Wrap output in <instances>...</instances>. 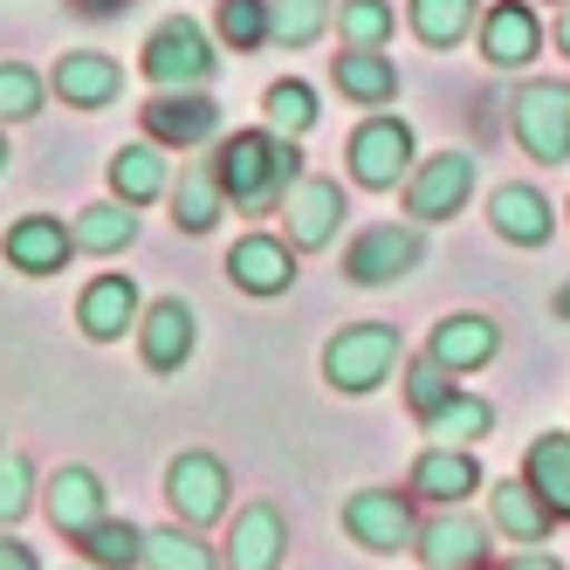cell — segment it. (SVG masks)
<instances>
[{
  "mask_svg": "<svg viewBox=\"0 0 570 570\" xmlns=\"http://www.w3.org/2000/svg\"><path fill=\"white\" fill-rule=\"evenodd\" d=\"M214 179L240 214H275L303 186V151L296 138H275V131H234L214 151Z\"/></svg>",
  "mask_w": 570,
  "mask_h": 570,
  "instance_id": "cell-1",
  "label": "cell"
},
{
  "mask_svg": "<svg viewBox=\"0 0 570 570\" xmlns=\"http://www.w3.org/2000/svg\"><path fill=\"white\" fill-rule=\"evenodd\" d=\"M392 372H399V331L392 323H344V331L323 344V379L344 399L379 392Z\"/></svg>",
  "mask_w": 570,
  "mask_h": 570,
  "instance_id": "cell-2",
  "label": "cell"
},
{
  "mask_svg": "<svg viewBox=\"0 0 570 570\" xmlns=\"http://www.w3.org/2000/svg\"><path fill=\"white\" fill-rule=\"evenodd\" d=\"M145 76L158 90H199L214 76V42H207V28L173 14V21H158L145 35Z\"/></svg>",
  "mask_w": 570,
  "mask_h": 570,
  "instance_id": "cell-3",
  "label": "cell"
},
{
  "mask_svg": "<svg viewBox=\"0 0 570 570\" xmlns=\"http://www.w3.org/2000/svg\"><path fill=\"white\" fill-rule=\"evenodd\" d=\"M227 495H234V481H227V461L207 454V446H193V454H179L166 468V502L186 529H214L227 515Z\"/></svg>",
  "mask_w": 570,
  "mask_h": 570,
  "instance_id": "cell-4",
  "label": "cell"
},
{
  "mask_svg": "<svg viewBox=\"0 0 570 570\" xmlns=\"http://www.w3.org/2000/svg\"><path fill=\"white\" fill-rule=\"evenodd\" d=\"M509 110H515V145L537 166H563L570 158V83H522Z\"/></svg>",
  "mask_w": 570,
  "mask_h": 570,
  "instance_id": "cell-5",
  "label": "cell"
},
{
  "mask_svg": "<svg viewBox=\"0 0 570 570\" xmlns=\"http://www.w3.org/2000/svg\"><path fill=\"white\" fill-rule=\"evenodd\" d=\"M413 125L405 117H364L351 131V179L372 186V193H392L399 179H413Z\"/></svg>",
  "mask_w": 570,
  "mask_h": 570,
  "instance_id": "cell-6",
  "label": "cell"
},
{
  "mask_svg": "<svg viewBox=\"0 0 570 570\" xmlns=\"http://www.w3.org/2000/svg\"><path fill=\"white\" fill-rule=\"evenodd\" d=\"M344 529H351V543L372 550V557H399V550L420 543L413 502H405L399 488H357V495L344 502Z\"/></svg>",
  "mask_w": 570,
  "mask_h": 570,
  "instance_id": "cell-7",
  "label": "cell"
},
{
  "mask_svg": "<svg viewBox=\"0 0 570 570\" xmlns=\"http://www.w3.org/2000/svg\"><path fill=\"white\" fill-rule=\"evenodd\" d=\"M426 262V234L420 227H364L344 248V275L357 289H385V282H405Z\"/></svg>",
  "mask_w": 570,
  "mask_h": 570,
  "instance_id": "cell-8",
  "label": "cell"
},
{
  "mask_svg": "<svg viewBox=\"0 0 570 570\" xmlns=\"http://www.w3.org/2000/svg\"><path fill=\"white\" fill-rule=\"evenodd\" d=\"M474 193V158L468 151H433L405 179V214L413 220H454Z\"/></svg>",
  "mask_w": 570,
  "mask_h": 570,
  "instance_id": "cell-9",
  "label": "cell"
},
{
  "mask_svg": "<svg viewBox=\"0 0 570 570\" xmlns=\"http://www.w3.org/2000/svg\"><path fill=\"white\" fill-rule=\"evenodd\" d=\"M282 220H289V248L296 255H316V248H331L337 240V227L351 220V207H344V186L337 179H303L289 199H282Z\"/></svg>",
  "mask_w": 570,
  "mask_h": 570,
  "instance_id": "cell-10",
  "label": "cell"
},
{
  "mask_svg": "<svg viewBox=\"0 0 570 570\" xmlns=\"http://www.w3.org/2000/svg\"><path fill=\"white\" fill-rule=\"evenodd\" d=\"M145 131L166 151H193V145H207L220 131V104L207 90H158L145 104Z\"/></svg>",
  "mask_w": 570,
  "mask_h": 570,
  "instance_id": "cell-11",
  "label": "cell"
},
{
  "mask_svg": "<svg viewBox=\"0 0 570 570\" xmlns=\"http://www.w3.org/2000/svg\"><path fill=\"white\" fill-rule=\"evenodd\" d=\"M193 344H199V316H193V303L158 296V303L138 316V351H145V372L173 379L179 364L193 357Z\"/></svg>",
  "mask_w": 570,
  "mask_h": 570,
  "instance_id": "cell-12",
  "label": "cell"
},
{
  "mask_svg": "<svg viewBox=\"0 0 570 570\" xmlns=\"http://www.w3.org/2000/svg\"><path fill=\"white\" fill-rule=\"evenodd\" d=\"M495 351H502V323H495V316H474V309L440 316V323H433V344H426V357L446 364L454 379L481 372V364H495Z\"/></svg>",
  "mask_w": 570,
  "mask_h": 570,
  "instance_id": "cell-13",
  "label": "cell"
},
{
  "mask_svg": "<svg viewBox=\"0 0 570 570\" xmlns=\"http://www.w3.org/2000/svg\"><path fill=\"white\" fill-rule=\"evenodd\" d=\"M282 550H289V522H282L275 502H248L220 543L227 570H282Z\"/></svg>",
  "mask_w": 570,
  "mask_h": 570,
  "instance_id": "cell-14",
  "label": "cell"
},
{
  "mask_svg": "<svg viewBox=\"0 0 570 570\" xmlns=\"http://www.w3.org/2000/svg\"><path fill=\"white\" fill-rule=\"evenodd\" d=\"M227 275H234V289H248V296H282L296 282V248L282 234H240L227 248Z\"/></svg>",
  "mask_w": 570,
  "mask_h": 570,
  "instance_id": "cell-15",
  "label": "cell"
},
{
  "mask_svg": "<svg viewBox=\"0 0 570 570\" xmlns=\"http://www.w3.org/2000/svg\"><path fill=\"white\" fill-rule=\"evenodd\" d=\"M413 557H420L426 570H481V557H488V529H481L468 509H440V515L420 529Z\"/></svg>",
  "mask_w": 570,
  "mask_h": 570,
  "instance_id": "cell-16",
  "label": "cell"
},
{
  "mask_svg": "<svg viewBox=\"0 0 570 570\" xmlns=\"http://www.w3.org/2000/svg\"><path fill=\"white\" fill-rule=\"evenodd\" d=\"M543 49V28H537V8L529 0H495L481 14V56L495 69H529Z\"/></svg>",
  "mask_w": 570,
  "mask_h": 570,
  "instance_id": "cell-17",
  "label": "cell"
},
{
  "mask_svg": "<svg viewBox=\"0 0 570 570\" xmlns=\"http://www.w3.org/2000/svg\"><path fill=\"white\" fill-rule=\"evenodd\" d=\"M42 509H49V522L62 529L69 543H83L90 529L110 515V495H104V481H97V468H62L56 481H49V495H42Z\"/></svg>",
  "mask_w": 570,
  "mask_h": 570,
  "instance_id": "cell-18",
  "label": "cell"
},
{
  "mask_svg": "<svg viewBox=\"0 0 570 570\" xmlns=\"http://www.w3.org/2000/svg\"><path fill=\"white\" fill-rule=\"evenodd\" d=\"M56 97L69 110H104V104L125 97V69H117L104 49H69L56 62Z\"/></svg>",
  "mask_w": 570,
  "mask_h": 570,
  "instance_id": "cell-19",
  "label": "cell"
},
{
  "mask_svg": "<svg viewBox=\"0 0 570 570\" xmlns=\"http://www.w3.org/2000/svg\"><path fill=\"white\" fill-rule=\"evenodd\" d=\"M138 282L131 275H97L83 289V309H76V323H83L90 344H117L125 331H138Z\"/></svg>",
  "mask_w": 570,
  "mask_h": 570,
  "instance_id": "cell-20",
  "label": "cell"
},
{
  "mask_svg": "<svg viewBox=\"0 0 570 570\" xmlns=\"http://www.w3.org/2000/svg\"><path fill=\"white\" fill-rule=\"evenodd\" d=\"M76 248V234L56 220V214H28L8 227V240H0V255L14 262V275H56Z\"/></svg>",
  "mask_w": 570,
  "mask_h": 570,
  "instance_id": "cell-21",
  "label": "cell"
},
{
  "mask_svg": "<svg viewBox=\"0 0 570 570\" xmlns=\"http://www.w3.org/2000/svg\"><path fill=\"white\" fill-rule=\"evenodd\" d=\"M474 488H481V461L468 454V446H426V454L413 461V495H426L440 509H461Z\"/></svg>",
  "mask_w": 570,
  "mask_h": 570,
  "instance_id": "cell-22",
  "label": "cell"
},
{
  "mask_svg": "<svg viewBox=\"0 0 570 570\" xmlns=\"http://www.w3.org/2000/svg\"><path fill=\"white\" fill-rule=\"evenodd\" d=\"M488 220H495V234L515 240V248H543V240L557 234V214H550V199L537 186H495Z\"/></svg>",
  "mask_w": 570,
  "mask_h": 570,
  "instance_id": "cell-23",
  "label": "cell"
},
{
  "mask_svg": "<svg viewBox=\"0 0 570 570\" xmlns=\"http://www.w3.org/2000/svg\"><path fill=\"white\" fill-rule=\"evenodd\" d=\"M488 515H495V529H502L509 543H522V550H537L550 529H557V509L529 481H502L495 495H488Z\"/></svg>",
  "mask_w": 570,
  "mask_h": 570,
  "instance_id": "cell-24",
  "label": "cell"
},
{
  "mask_svg": "<svg viewBox=\"0 0 570 570\" xmlns=\"http://www.w3.org/2000/svg\"><path fill=\"white\" fill-rule=\"evenodd\" d=\"M331 83H337L351 104H364V110H385V104L399 97V62L379 56V49H344V56L331 62Z\"/></svg>",
  "mask_w": 570,
  "mask_h": 570,
  "instance_id": "cell-25",
  "label": "cell"
},
{
  "mask_svg": "<svg viewBox=\"0 0 570 570\" xmlns=\"http://www.w3.org/2000/svg\"><path fill=\"white\" fill-rule=\"evenodd\" d=\"M110 186L125 207H145V199H166L173 193V166H166V145H125L110 158Z\"/></svg>",
  "mask_w": 570,
  "mask_h": 570,
  "instance_id": "cell-26",
  "label": "cell"
},
{
  "mask_svg": "<svg viewBox=\"0 0 570 570\" xmlns=\"http://www.w3.org/2000/svg\"><path fill=\"white\" fill-rule=\"evenodd\" d=\"M522 481L557 509V522H570V433H537V440H529Z\"/></svg>",
  "mask_w": 570,
  "mask_h": 570,
  "instance_id": "cell-27",
  "label": "cell"
},
{
  "mask_svg": "<svg viewBox=\"0 0 570 570\" xmlns=\"http://www.w3.org/2000/svg\"><path fill=\"white\" fill-rule=\"evenodd\" d=\"M227 557L199 537L186 522H166V529H145V570H220Z\"/></svg>",
  "mask_w": 570,
  "mask_h": 570,
  "instance_id": "cell-28",
  "label": "cell"
},
{
  "mask_svg": "<svg viewBox=\"0 0 570 570\" xmlns=\"http://www.w3.org/2000/svg\"><path fill=\"white\" fill-rule=\"evenodd\" d=\"M76 248L83 255H125L138 240V207H125V199H104V207H83L76 214Z\"/></svg>",
  "mask_w": 570,
  "mask_h": 570,
  "instance_id": "cell-29",
  "label": "cell"
},
{
  "mask_svg": "<svg viewBox=\"0 0 570 570\" xmlns=\"http://www.w3.org/2000/svg\"><path fill=\"white\" fill-rule=\"evenodd\" d=\"M481 28V8L474 0H413V35L426 49H454Z\"/></svg>",
  "mask_w": 570,
  "mask_h": 570,
  "instance_id": "cell-30",
  "label": "cell"
},
{
  "mask_svg": "<svg viewBox=\"0 0 570 570\" xmlns=\"http://www.w3.org/2000/svg\"><path fill=\"white\" fill-rule=\"evenodd\" d=\"M220 207H227V193H220L214 166H193V173H179V186H173V220H179L186 234H207V227L220 220Z\"/></svg>",
  "mask_w": 570,
  "mask_h": 570,
  "instance_id": "cell-31",
  "label": "cell"
},
{
  "mask_svg": "<svg viewBox=\"0 0 570 570\" xmlns=\"http://www.w3.org/2000/svg\"><path fill=\"white\" fill-rule=\"evenodd\" d=\"M214 35L234 56H248V49L275 42V8H268V0H220V8H214Z\"/></svg>",
  "mask_w": 570,
  "mask_h": 570,
  "instance_id": "cell-32",
  "label": "cell"
},
{
  "mask_svg": "<svg viewBox=\"0 0 570 570\" xmlns=\"http://www.w3.org/2000/svg\"><path fill=\"white\" fill-rule=\"evenodd\" d=\"M488 426H495V405L474 399V392H454V399H446L440 413L426 420L433 446H468V440H488Z\"/></svg>",
  "mask_w": 570,
  "mask_h": 570,
  "instance_id": "cell-33",
  "label": "cell"
},
{
  "mask_svg": "<svg viewBox=\"0 0 570 570\" xmlns=\"http://www.w3.org/2000/svg\"><path fill=\"white\" fill-rule=\"evenodd\" d=\"M83 557H90L97 570H138V563H145V529L125 522V515H104L90 537H83Z\"/></svg>",
  "mask_w": 570,
  "mask_h": 570,
  "instance_id": "cell-34",
  "label": "cell"
},
{
  "mask_svg": "<svg viewBox=\"0 0 570 570\" xmlns=\"http://www.w3.org/2000/svg\"><path fill=\"white\" fill-rule=\"evenodd\" d=\"M268 131L275 138H303L309 125H316V90L309 83H296V76H289V83H268Z\"/></svg>",
  "mask_w": 570,
  "mask_h": 570,
  "instance_id": "cell-35",
  "label": "cell"
},
{
  "mask_svg": "<svg viewBox=\"0 0 570 570\" xmlns=\"http://www.w3.org/2000/svg\"><path fill=\"white\" fill-rule=\"evenodd\" d=\"M275 8V42L282 49H309L331 28V0H268Z\"/></svg>",
  "mask_w": 570,
  "mask_h": 570,
  "instance_id": "cell-36",
  "label": "cell"
},
{
  "mask_svg": "<svg viewBox=\"0 0 570 570\" xmlns=\"http://www.w3.org/2000/svg\"><path fill=\"white\" fill-rule=\"evenodd\" d=\"M28 509H35V461L0 446V529H14Z\"/></svg>",
  "mask_w": 570,
  "mask_h": 570,
  "instance_id": "cell-37",
  "label": "cell"
},
{
  "mask_svg": "<svg viewBox=\"0 0 570 570\" xmlns=\"http://www.w3.org/2000/svg\"><path fill=\"white\" fill-rule=\"evenodd\" d=\"M461 385H454V372L446 364H433V357H420V364H405V399H413V413H420V426L440 413L446 399H454Z\"/></svg>",
  "mask_w": 570,
  "mask_h": 570,
  "instance_id": "cell-38",
  "label": "cell"
},
{
  "mask_svg": "<svg viewBox=\"0 0 570 570\" xmlns=\"http://www.w3.org/2000/svg\"><path fill=\"white\" fill-rule=\"evenodd\" d=\"M42 76H35L28 62H0V125H21V117L42 110Z\"/></svg>",
  "mask_w": 570,
  "mask_h": 570,
  "instance_id": "cell-39",
  "label": "cell"
},
{
  "mask_svg": "<svg viewBox=\"0 0 570 570\" xmlns=\"http://www.w3.org/2000/svg\"><path fill=\"white\" fill-rule=\"evenodd\" d=\"M344 49H385V35H392V8L385 0H344Z\"/></svg>",
  "mask_w": 570,
  "mask_h": 570,
  "instance_id": "cell-40",
  "label": "cell"
},
{
  "mask_svg": "<svg viewBox=\"0 0 570 570\" xmlns=\"http://www.w3.org/2000/svg\"><path fill=\"white\" fill-rule=\"evenodd\" d=\"M0 570H42V563H35V550L14 537V529H0Z\"/></svg>",
  "mask_w": 570,
  "mask_h": 570,
  "instance_id": "cell-41",
  "label": "cell"
},
{
  "mask_svg": "<svg viewBox=\"0 0 570 570\" xmlns=\"http://www.w3.org/2000/svg\"><path fill=\"white\" fill-rule=\"evenodd\" d=\"M502 570H563L557 557H543V550H522V557H509Z\"/></svg>",
  "mask_w": 570,
  "mask_h": 570,
  "instance_id": "cell-42",
  "label": "cell"
},
{
  "mask_svg": "<svg viewBox=\"0 0 570 570\" xmlns=\"http://www.w3.org/2000/svg\"><path fill=\"white\" fill-rule=\"evenodd\" d=\"M76 8H83V14H117V0H76ZM125 8H131V0H125Z\"/></svg>",
  "mask_w": 570,
  "mask_h": 570,
  "instance_id": "cell-43",
  "label": "cell"
},
{
  "mask_svg": "<svg viewBox=\"0 0 570 570\" xmlns=\"http://www.w3.org/2000/svg\"><path fill=\"white\" fill-rule=\"evenodd\" d=\"M557 49L570 56V8H563V21H557Z\"/></svg>",
  "mask_w": 570,
  "mask_h": 570,
  "instance_id": "cell-44",
  "label": "cell"
},
{
  "mask_svg": "<svg viewBox=\"0 0 570 570\" xmlns=\"http://www.w3.org/2000/svg\"><path fill=\"white\" fill-rule=\"evenodd\" d=\"M550 309H557V316L570 323V282H563V289H557V303H550Z\"/></svg>",
  "mask_w": 570,
  "mask_h": 570,
  "instance_id": "cell-45",
  "label": "cell"
},
{
  "mask_svg": "<svg viewBox=\"0 0 570 570\" xmlns=\"http://www.w3.org/2000/svg\"><path fill=\"white\" fill-rule=\"evenodd\" d=\"M0 166H8V138H0Z\"/></svg>",
  "mask_w": 570,
  "mask_h": 570,
  "instance_id": "cell-46",
  "label": "cell"
}]
</instances>
